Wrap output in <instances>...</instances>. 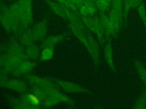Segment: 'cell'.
<instances>
[{
    "mask_svg": "<svg viewBox=\"0 0 146 109\" xmlns=\"http://www.w3.org/2000/svg\"><path fill=\"white\" fill-rule=\"evenodd\" d=\"M135 0H125L123 9V15L125 17L128 11L131 7H133Z\"/></svg>",
    "mask_w": 146,
    "mask_h": 109,
    "instance_id": "obj_18",
    "label": "cell"
},
{
    "mask_svg": "<svg viewBox=\"0 0 146 109\" xmlns=\"http://www.w3.org/2000/svg\"><path fill=\"white\" fill-rule=\"evenodd\" d=\"M47 2L48 3L49 6L51 8V9L58 15L65 18H66V13L67 10V7L66 6H64V5H58L50 0H46Z\"/></svg>",
    "mask_w": 146,
    "mask_h": 109,
    "instance_id": "obj_6",
    "label": "cell"
},
{
    "mask_svg": "<svg viewBox=\"0 0 146 109\" xmlns=\"http://www.w3.org/2000/svg\"><path fill=\"white\" fill-rule=\"evenodd\" d=\"M104 1L106 2V4H107V7H108L109 5H110V3H111V0H104Z\"/></svg>",
    "mask_w": 146,
    "mask_h": 109,
    "instance_id": "obj_25",
    "label": "cell"
},
{
    "mask_svg": "<svg viewBox=\"0 0 146 109\" xmlns=\"http://www.w3.org/2000/svg\"><path fill=\"white\" fill-rule=\"evenodd\" d=\"M7 54L18 56L25 60L27 57L22 46L17 43H13L9 45L8 48Z\"/></svg>",
    "mask_w": 146,
    "mask_h": 109,
    "instance_id": "obj_4",
    "label": "cell"
},
{
    "mask_svg": "<svg viewBox=\"0 0 146 109\" xmlns=\"http://www.w3.org/2000/svg\"><path fill=\"white\" fill-rule=\"evenodd\" d=\"M113 9L121 16L123 9L122 0H113Z\"/></svg>",
    "mask_w": 146,
    "mask_h": 109,
    "instance_id": "obj_17",
    "label": "cell"
},
{
    "mask_svg": "<svg viewBox=\"0 0 146 109\" xmlns=\"http://www.w3.org/2000/svg\"><path fill=\"white\" fill-rule=\"evenodd\" d=\"M20 21L23 27H27L33 23L31 0H19Z\"/></svg>",
    "mask_w": 146,
    "mask_h": 109,
    "instance_id": "obj_1",
    "label": "cell"
},
{
    "mask_svg": "<svg viewBox=\"0 0 146 109\" xmlns=\"http://www.w3.org/2000/svg\"><path fill=\"white\" fill-rule=\"evenodd\" d=\"M96 6L101 11H104L108 7L104 0H97L96 1Z\"/></svg>",
    "mask_w": 146,
    "mask_h": 109,
    "instance_id": "obj_22",
    "label": "cell"
},
{
    "mask_svg": "<svg viewBox=\"0 0 146 109\" xmlns=\"http://www.w3.org/2000/svg\"><path fill=\"white\" fill-rule=\"evenodd\" d=\"M79 11H80V14H81L83 16H84V17L88 16V15H89V14H90L89 11H88V8L87 7V6H86L85 5H82V6H80Z\"/></svg>",
    "mask_w": 146,
    "mask_h": 109,
    "instance_id": "obj_23",
    "label": "cell"
},
{
    "mask_svg": "<svg viewBox=\"0 0 146 109\" xmlns=\"http://www.w3.org/2000/svg\"><path fill=\"white\" fill-rule=\"evenodd\" d=\"M54 50L52 47H45L40 54V58L43 61L50 60L53 56Z\"/></svg>",
    "mask_w": 146,
    "mask_h": 109,
    "instance_id": "obj_14",
    "label": "cell"
},
{
    "mask_svg": "<svg viewBox=\"0 0 146 109\" xmlns=\"http://www.w3.org/2000/svg\"><path fill=\"white\" fill-rule=\"evenodd\" d=\"M84 5L87 6L89 12L90 14L93 15L96 11V7L94 3L91 0H85Z\"/></svg>",
    "mask_w": 146,
    "mask_h": 109,
    "instance_id": "obj_20",
    "label": "cell"
},
{
    "mask_svg": "<svg viewBox=\"0 0 146 109\" xmlns=\"http://www.w3.org/2000/svg\"><path fill=\"white\" fill-rule=\"evenodd\" d=\"M35 40L33 31L29 30L24 31L20 36L21 42L26 46L32 45Z\"/></svg>",
    "mask_w": 146,
    "mask_h": 109,
    "instance_id": "obj_8",
    "label": "cell"
},
{
    "mask_svg": "<svg viewBox=\"0 0 146 109\" xmlns=\"http://www.w3.org/2000/svg\"><path fill=\"white\" fill-rule=\"evenodd\" d=\"M70 28L72 32V33L84 44H85L86 45H87V40L83 34L82 29L78 27V26L74 25V24L71 23L70 24Z\"/></svg>",
    "mask_w": 146,
    "mask_h": 109,
    "instance_id": "obj_10",
    "label": "cell"
},
{
    "mask_svg": "<svg viewBox=\"0 0 146 109\" xmlns=\"http://www.w3.org/2000/svg\"><path fill=\"white\" fill-rule=\"evenodd\" d=\"M103 23H104V26L106 28L107 31L109 33H112L115 32L113 26L112 24V22L110 18H107V17L104 18V19H103Z\"/></svg>",
    "mask_w": 146,
    "mask_h": 109,
    "instance_id": "obj_16",
    "label": "cell"
},
{
    "mask_svg": "<svg viewBox=\"0 0 146 109\" xmlns=\"http://www.w3.org/2000/svg\"><path fill=\"white\" fill-rule=\"evenodd\" d=\"M25 53L27 57L30 58H36L39 54V51L38 48L35 45H30L27 46L25 51Z\"/></svg>",
    "mask_w": 146,
    "mask_h": 109,
    "instance_id": "obj_11",
    "label": "cell"
},
{
    "mask_svg": "<svg viewBox=\"0 0 146 109\" xmlns=\"http://www.w3.org/2000/svg\"><path fill=\"white\" fill-rule=\"evenodd\" d=\"M120 16L119 14L113 9H112L110 16V19L112 22V24L113 26L115 31H116L118 30L119 26V20L120 19Z\"/></svg>",
    "mask_w": 146,
    "mask_h": 109,
    "instance_id": "obj_13",
    "label": "cell"
},
{
    "mask_svg": "<svg viewBox=\"0 0 146 109\" xmlns=\"http://www.w3.org/2000/svg\"><path fill=\"white\" fill-rule=\"evenodd\" d=\"M138 12L140 18L146 26V12L143 3H141L138 7Z\"/></svg>",
    "mask_w": 146,
    "mask_h": 109,
    "instance_id": "obj_19",
    "label": "cell"
},
{
    "mask_svg": "<svg viewBox=\"0 0 146 109\" xmlns=\"http://www.w3.org/2000/svg\"><path fill=\"white\" fill-rule=\"evenodd\" d=\"M64 35H63L49 36L44 40L42 44L43 47V48L52 47L58 43L62 41L64 39Z\"/></svg>",
    "mask_w": 146,
    "mask_h": 109,
    "instance_id": "obj_9",
    "label": "cell"
},
{
    "mask_svg": "<svg viewBox=\"0 0 146 109\" xmlns=\"http://www.w3.org/2000/svg\"><path fill=\"white\" fill-rule=\"evenodd\" d=\"M35 66V63L31 61H23L19 66V71L21 73H27L31 72Z\"/></svg>",
    "mask_w": 146,
    "mask_h": 109,
    "instance_id": "obj_12",
    "label": "cell"
},
{
    "mask_svg": "<svg viewBox=\"0 0 146 109\" xmlns=\"http://www.w3.org/2000/svg\"><path fill=\"white\" fill-rule=\"evenodd\" d=\"M60 102L56 97L53 96H47L43 100V104L46 107L52 106Z\"/></svg>",
    "mask_w": 146,
    "mask_h": 109,
    "instance_id": "obj_15",
    "label": "cell"
},
{
    "mask_svg": "<svg viewBox=\"0 0 146 109\" xmlns=\"http://www.w3.org/2000/svg\"><path fill=\"white\" fill-rule=\"evenodd\" d=\"M105 56L106 57L107 60L109 64L112 65V55H111V52L110 47L107 45L105 48Z\"/></svg>",
    "mask_w": 146,
    "mask_h": 109,
    "instance_id": "obj_21",
    "label": "cell"
},
{
    "mask_svg": "<svg viewBox=\"0 0 146 109\" xmlns=\"http://www.w3.org/2000/svg\"><path fill=\"white\" fill-rule=\"evenodd\" d=\"M27 79L34 86L40 87L46 90L55 87L53 83L46 78L30 75L27 76Z\"/></svg>",
    "mask_w": 146,
    "mask_h": 109,
    "instance_id": "obj_2",
    "label": "cell"
},
{
    "mask_svg": "<svg viewBox=\"0 0 146 109\" xmlns=\"http://www.w3.org/2000/svg\"><path fill=\"white\" fill-rule=\"evenodd\" d=\"M5 86L12 90L20 92L25 91L27 88V86L24 82L18 79H11L7 81Z\"/></svg>",
    "mask_w": 146,
    "mask_h": 109,
    "instance_id": "obj_5",
    "label": "cell"
},
{
    "mask_svg": "<svg viewBox=\"0 0 146 109\" xmlns=\"http://www.w3.org/2000/svg\"><path fill=\"white\" fill-rule=\"evenodd\" d=\"M7 81V77L5 74L4 73H0V85H5Z\"/></svg>",
    "mask_w": 146,
    "mask_h": 109,
    "instance_id": "obj_24",
    "label": "cell"
},
{
    "mask_svg": "<svg viewBox=\"0 0 146 109\" xmlns=\"http://www.w3.org/2000/svg\"><path fill=\"white\" fill-rule=\"evenodd\" d=\"M1 47H0V52H1Z\"/></svg>",
    "mask_w": 146,
    "mask_h": 109,
    "instance_id": "obj_26",
    "label": "cell"
},
{
    "mask_svg": "<svg viewBox=\"0 0 146 109\" xmlns=\"http://www.w3.org/2000/svg\"><path fill=\"white\" fill-rule=\"evenodd\" d=\"M35 40H40L44 37L46 32V22L44 20L38 23L32 31Z\"/></svg>",
    "mask_w": 146,
    "mask_h": 109,
    "instance_id": "obj_3",
    "label": "cell"
},
{
    "mask_svg": "<svg viewBox=\"0 0 146 109\" xmlns=\"http://www.w3.org/2000/svg\"><path fill=\"white\" fill-rule=\"evenodd\" d=\"M58 83L60 85L63 89L70 92H82L83 91V89L80 86L73 83L72 82L63 81H58Z\"/></svg>",
    "mask_w": 146,
    "mask_h": 109,
    "instance_id": "obj_7",
    "label": "cell"
}]
</instances>
